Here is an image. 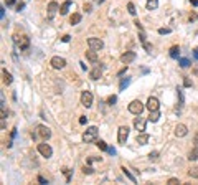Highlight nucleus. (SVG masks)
<instances>
[{"mask_svg": "<svg viewBox=\"0 0 198 185\" xmlns=\"http://www.w3.org/2000/svg\"><path fill=\"white\" fill-rule=\"evenodd\" d=\"M13 43L20 48V50H28V46H30V38L27 35H17L15 33L13 35Z\"/></svg>", "mask_w": 198, "mask_h": 185, "instance_id": "obj_1", "label": "nucleus"}, {"mask_svg": "<svg viewBox=\"0 0 198 185\" xmlns=\"http://www.w3.org/2000/svg\"><path fill=\"white\" fill-rule=\"evenodd\" d=\"M96 137H98V127H96V126H91V127H89L88 131L83 134V141H84L86 144L96 141Z\"/></svg>", "mask_w": 198, "mask_h": 185, "instance_id": "obj_2", "label": "nucleus"}, {"mask_svg": "<svg viewBox=\"0 0 198 185\" xmlns=\"http://www.w3.org/2000/svg\"><path fill=\"white\" fill-rule=\"evenodd\" d=\"M127 137H129V127L127 126H120L119 131H117V141H119L120 146H126Z\"/></svg>", "mask_w": 198, "mask_h": 185, "instance_id": "obj_3", "label": "nucleus"}, {"mask_svg": "<svg viewBox=\"0 0 198 185\" xmlns=\"http://www.w3.org/2000/svg\"><path fill=\"white\" fill-rule=\"evenodd\" d=\"M142 111H144V104H142L139 99H134L131 104H129V112L135 114V116H140Z\"/></svg>", "mask_w": 198, "mask_h": 185, "instance_id": "obj_4", "label": "nucleus"}, {"mask_svg": "<svg viewBox=\"0 0 198 185\" xmlns=\"http://www.w3.org/2000/svg\"><path fill=\"white\" fill-rule=\"evenodd\" d=\"M88 45H89V48H92V50H96V51H99V50H103L104 48V41L101 38H96V36L88 38Z\"/></svg>", "mask_w": 198, "mask_h": 185, "instance_id": "obj_5", "label": "nucleus"}, {"mask_svg": "<svg viewBox=\"0 0 198 185\" xmlns=\"http://www.w3.org/2000/svg\"><path fill=\"white\" fill-rule=\"evenodd\" d=\"M36 135H40L41 139H50L51 137V129L50 127H46V126H38L36 127V134H33V137H36Z\"/></svg>", "mask_w": 198, "mask_h": 185, "instance_id": "obj_6", "label": "nucleus"}, {"mask_svg": "<svg viewBox=\"0 0 198 185\" xmlns=\"http://www.w3.org/2000/svg\"><path fill=\"white\" fill-rule=\"evenodd\" d=\"M50 64L55 68V70H63L64 66H66V60L61 56H53L51 58V61H50Z\"/></svg>", "mask_w": 198, "mask_h": 185, "instance_id": "obj_7", "label": "nucleus"}, {"mask_svg": "<svg viewBox=\"0 0 198 185\" xmlns=\"http://www.w3.org/2000/svg\"><path fill=\"white\" fill-rule=\"evenodd\" d=\"M38 152L41 154L43 157H51V154H53V149L50 147V144H46V142H41V144H38Z\"/></svg>", "mask_w": 198, "mask_h": 185, "instance_id": "obj_8", "label": "nucleus"}, {"mask_svg": "<svg viewBox=\"0 0 198 185\" xmlns=\"http://www.w3.org/2000/svg\"><path fill=\"white\" fill-rule=\"evenodd\" d=\"M81 104L84 107H91L92 106V94H91V91H83L81 92Z\"/></svg>", "mask_w": 198, "mask_h": 185, "instance_id": "obj_9", "label": "nucleus"}, {"mask_svg": "<svg viewBox=\"0 0 198 185\" xmlns=\"http://www.w3.org/2000/svg\"><path fill=\"white\" fill-rule=\"evenodd\" d=\"M56 12H60V5L55 2V0H51L48 4V18L50 20H53V17L56 15Z\"/></svg>", "mask_w": 198, "mask_h": 185, "instance_id": "obj_10", "label": "nucleus"}, {"mask_svg": "<svg viewBox=\"0 0 198 185\" xmlns=\"http://www.w3.org/2000/svg\"><path fill=\"white\" fill-rule=\"evenodd\" d=\"M145 106H147V109H148V111H159L160 103H159V99H157V98L150 96V98L147 99V104H145Z\"/></svg>", "mask_w": 198, "mask_h": 185, "instance_id": "obj_11", "label": "nucleus"}, {"mask_svg": "<svg viewBox=\"0 0 198 185\" xmlns=\"http://www.w3.org/2000/svg\"><path fill=\"white\" fill-rule=\"evenodd\" d=\"M135 56H137L135 51H126V53L120 56V61H122L124 64H129V63H132V61L135 60Z\"/></svg>", "mask_w": 198, "mask_h": 185, "instance_id": "obj_12", "label": "nucleus"}, {"mask_svg": "<svg viewBox=\"0 0 198 185\" xmlns=\"http://www.w3.org/2000/svg\"><path fill=\"white\" fill-rule=\"evenodd\" d=\"M145 124H147V119H145V118H135L134 119V127L137 129L139 132H144L145 131Z\"/></svg>", "mask_w": 198, "mask_h": 185, "instance_id": "obj_13", "label": "nucleus"}, {"mask_svg": "<svg viewBox=\"0 0 198 185\" xmlns=\"http://www.w3.org/2000/svg\"><path fill=\"white\" fill-rule=\"evenodd\" d=\"M187 134H188V127L185 124H178L177 127H175V135H177V137H185Z\"/></svg>", "mask_w": 198, "mask_h": 185, "instance_id": "obj_14", "label": "nucleus"}, {"mask_svg": "<svg viewBox=\"0 0 198 185\" xmlns=\"http://www.w3.org/2000/svg\"><path fill=\"white\" fill-rule=\"evenodd\" d=\"M101 76H103V66H96L94 70L89 73V78L94 79V81H96V79H99Z\"/></svg>", "mask_w": 198, "mask_h": 185, "instance_id": "obj_15", "label": "nucleus"}, {"mask_svg": "<svg viewBox=\"0 0 198 185\" xmlns=\"http://www.w3.org/2000/svg\"><path fill=\"white\" fill-rule=\"evenodd\" d=\"M148 134H145V132H139L137 134V139H135V141H137V144H140V146H145V144L148 142Z\"/></svg>", "mask_w": 198, "mask_h": 185, "instance_id": "obj_16", "label": "nucleus"}, {"mask_svg": "<svg viewBox=\"0 0 198 185\" xmlns=\"http://www.w3.org/2000/svg\"><path fill=\"white\" fill-rule=\"evenodd\" d=\"M86 58H88L91 63H98V53H96V50L89 48V51H86Z\"/></svg>", "mask_w": 198, "mask_h": 185, "instance_id": "obj_17", "label": "nucleus"}, {"mask_svg": "<svg viewBox=\"0 0 198 185\" xmlns=\"http://www.w3.org/2000/svg\"><path fill=\"white\" fill-rule=\"evenodd\" d=\"M168 55H170V58H175V60H177L178 56H180V46H172V48H170V51H168Z\"/></svg>", "mask_w": 198, "mask_h": 185, "instance_id": "obj_18", "label": "nucleus"}, {"mask_svg": "<svg viewBox=\"0 0 198 185\" xmlns=\"http://www.w3.org/2000/svg\"><path fill=\"white\" fill-rule=\"evenodd\" d=\"M69 7H71V0H66V2H63V5L60 7V13H61V15H66L68 10H69Z\"/></svg>", "mask_w": 198, "mask_h": 185, "instance_id": "obj_19", "label": "nucleus"}, {"mask_svg": "<svg viewBox=\"0 0 198 185\" xmlns=\"http://www.w3.org/2000/svg\"><path fill=\"white\" fill-rule=\"evenodd\" d=\"M2 76H4V83H5V84H7V86H8V84H12L13 78H12V75L7 71V70H4V71H2Z\"/></svg>", "mask_w": 198, "mask_h": 185, "instance_id": "obj_20", "label": "nucleus"}, {"mask_svg": "<svg viewBox=\"0 0 198 185\" xmlns=\"http://www.w3.org/2000/svg\"><path fill=\"white\" fill-rule=\"evenodd\" d=\"M81 13H73V15H71V18H69V23H71V25H78V23H79V21H81Z\"/></svg>", "mask_w": 198, "mask_h": 185, "instance_id": "obj_21", "label": "nucleus"}, {"mask_svg": "<svg viewBox=\"0 0 198 185\" xmlns=\"http://www.w3.org/2000/svg\"><path fill=\"white\" fill-rule=\"evenodd\" d=\"M129 84H131V78H127V76H126V78L120 79V83H119V89H120V91H124V89L127 88Z\"/></svg>", "mask_w": 198, "mask_h": 185, "instance_id": "obj_22", "label": "nucleus"}, {"mask_svg": "<svg viewBox=\"0 0 198 185\" xmlns=\"http://www.w3.org/2000/svg\"><path fill=\"white\" fill-rule=\"evenodd\" d=\"M120 170H122V174H124V175H126V177H127V178H129V180H131V182H132V184H137V180H135V177H134V175H132V174H131V172H129V169H126V167H122V169H120Z\"/></svg>", "mask_w": 198, "mask_h": 185, "instance_id": "obj_23", "label": "nucleus"}, {"mask_svg": "<svg viewBox=\"0 0 198 185\" xmlns=\"http://www.w3.org/2000/svg\"><path fill=\"white\" fill-rule=\"evenodd\" d=\"M147 10H155L157 7H159V0H147Z\"/></svg>", "mask_w": 198, "mask_h": 185, "instance_id": "obj_24", "label": "nucleus"}, {"mask_svg": "<svg viewBox=\"0 0 198 185\" xmlns=\"http://www.w3.org/2000/svg\"><path fill=\"white\" fill-rule=\"evenodd\" d=\"M160 118V112L159 111H150V116H148V121L150 122H157Z\"/></svg>", "mask_w": 198, "mask_h": 185, "instance_id": "obj_25", "label": "nucleus"}, {"mask_svg": "<svg viewBox=\"0 0 198 185\" xmlns=\"http://www.w3.org/2000/svg\"><path fill=\"white\" fill-rule=\"evenodd\" d=\"M188 160H198V146H195V149L188 154Z\"/></svg>", "mask_w": 198, "mask_h": 185, "instance_id": "obj_26", "label": "nucleus"}, {"mask_svg": "<svg viewBox=\"0 0 198 185\" xmlns=\"http://www.w3.org/2000/svg\"><path fill=\"white\" fill-rule=\"evenodd\" d=\"M178 64H180L182 68H188L190 66V60H188V58H180V60H178Z\"/></svg>", "mask_w": 198, "mask_h": 185, "instance_id": "obj_27", "label": "nucleus"}, {"mask_svg": "<svg viewBox=\"0 0 198 185\" xmlns=\"http://www.w3.org/2000/svg\"><path fill=\"white\" fill-rule=\"evenodd\" d=\"M188 175L193 178H198V167H191L190 170H188Z\"/></svg>", "mask_w": 198, "mask_h": 185, "instance_id": "obj_28", "label": "nucleus"}, {"mask_svg": "<svg viewBox=\"0 0 198 185\" xmlns=\"http://www.w3.org/2000/svg\"><path fill=\"white\" fill-rule=\"evenodd\" d=\"M96 146H98L101 150H107V149H109V147H107V144L104 142V141H98V142H96Z\"/></svg>", "mask_w": 198, "mask_h": 185, "instance_id": "obj_29", "label": "nucleus"}, {"mask_svg": "<svg viewBox=\"0 0 198 185\" xmlns=\"http://www.w3.org/2000/svg\"><path fill=\"white\" fill-rule=\"evenodd\" d=\"M127 10H129V13H131V15H135V13H137V12H135L134 4H127Z\"/></svg>", "mask_w": 198, "mask_h": 185, "instance_id": "obj_30", "label": "nucleus"}, {"mask_svg": "<svg viewBox=\"0 0 198 185\" xmlns=\"http://www.w3.org/2000/svg\"><path fill=\"white\" fill-rule=\"evenodd\" d=\"M148 159H150V160H157V159H159V152H155V150L150 152V154H148Z\"/></svg>", "mask_w": 198, "mask_h": 185, "instance_id": "obj_31", "label": "nucleus"}, {"mask_svg": "<svg viewBox=\"0 0 198 185\" xmlns=\"http://www.w3.org/2000/svg\"><path fill=\"white\" fill-rule=\"evenodd\" d=\"M142 45H144V48H145V51H147V53H152V45H150V43H142Z\"/></svg>", "mask_w": 198, "mask_h": 185, "instance_id": "obj_32", "label": "nucleus"}, {"mask_svg": "<svg viewBox=\"0 0 198 185\" xmlns=\"http://www.w3.org/2000/svg\"><path fill=\"white\" fill-rule=\"evenodd\" d=\"M83 172H84L86 175H91V174H94V169H92V167H84V169H83Z\"/></svg>", "mask_w": 198, "mask_h": 185, "instance_id": "obj_33", "label": "nucleus"}, {"mask_svg": "<svg viewBox=\"0 0 198 185\" xmlns=\"http://www.w3.org/2000/svg\"><path fill=\"white\" fill-rule=\"evenodd\" d=\"M116 101H117V98H116V96H109V98H107V104H109V106H112V104L116 103Z\"/></svg>", "mask_w": 198, "mask_h": 185, "instance_id": "obj_34", "label": "nucleus"}, {"mask_svg": "<svg viewBox=\"0 0 198 185\" xmlns=\"http://www.w3.org/2000/svg\"><path fill=\"white\" fill-rule=\"evenodd\" d=\"M167 184H168V185H177V184H180V180H178V178H170Z\"/></svg>", "mask_w": 198, "mask_h": 185, "instance_id": "obj_35", "label": "nucleus"}, {"mask_svg": "<svg viewBox=\"0 0 198 185\" xmlns=\"http://www.w3.org/2000/svg\"><path fill=\"white\" fill-rule=\"evenodd\" d=\"M88 162L91 164V162H101V157H89Z\"/></svg>", "mask_w": 198, "mask_h": 185, "instance_id": "obj_36", "label": "nucleus"}, {"mask_svg": "<svg viewBox=\"0 0 198 185\" xmlns=\"http://www.w3.org/2000/svg\"><path fill=\"white\" fill-rule=\"evenodd\" d=\"M159 33L160 35H167V33H170V28H159Z\"/></svg>", "mask_w": 198, "mask_h": 185, "instance_id": "obj_37", "label": "nucleus"}, {"mask_svg": "<svg viewBox=\"0 0 198 185\" xmlns=\"http://www.w3.org/2000/svg\"><path fill=\"white\" fill-rule=\"evenodd\" d=\"M91 4H84V12H86V13H89V12H91Z\"/></svg>", "mask_w": 198, "mask_h": 185, "instance_id": "obj_38", "label": "nucleus"}, {"mask_svg": "<svg viewBox=\"0 0 198 185\" xmlns=\"http://www.w3.org/2000/svg\"><path fill=\"white\" fill-rule=\"evenodd\" d=\"M86 122H88V118H86V116H81V118H79V124H86Z\"/></svg>", "mask_w": 198, "mask_h": 185, "instance_id": "obj_39", "label": "nucleus"}, {"mask_svg": "<svg viewBox=\"0 0 198 185\" xmlns=\"http://www.w3.org/2000/svg\"><path fill=\"white\" fill-rule=\"evenodd\" d=\"M38 182L40 184H48V180H46L45 177H41V175H38Z\"/></svg>", "mask_w": 198, "mask_h": 185, "instance_id": "obj_40", "label": "nucleus"}, {"mask_svg": "<svg viewBox=\"0 0 198 185\" xmlns=\"http://www.w3.org/2000/svg\"><path fill=\"white\" fill-rule=\"evenodd\" d=\"M126 71H127V64H126V66H124L122 70H120V71L117 73V75H119V76H122V75H126Z\"/></svg>", "mask_w": 198, "mask_h": 185, "instance_id": "obj_41", "label": "nucleus"}, {"mask_svg": "<svg viewBox=\"0 0 198 185\" xmlns=\"http://www.w3.org/2000/svg\"><path fill=\"white\" fill-rule=\"evenodd\" d=\"M69 40H71V36H69V35H64L63 38H61V41H63V43H68Z\"/></svg>", "mask_w": 198, "mask_h": 185, "instance_id": "obj_42", "label": "nucleus"}, {"mask_svg": "<svg viewBox=\"0 0 198 185\" xmlns=\"http://www.w3.org/2000/svg\"><path fill=\"white\" fill-rule=\"evenodd\" d=\"M183 84H185V86H187V88H190V86H191V81H190V79H188V78H185V81H183Z\"/></svg>", "mask_w": 198, "mask_h": 185, "instance_id": "obj_43", "label": "nucleus"}, {"mask_svg": "<svg viewBox=\"0 0 198 185\" xmlns=\"http://www.w3.org/2000/svg\"><path fill=\"white\" fill-rule=\"evenodd\" d=\"M107 152H109L111 155H116V149H114V147H109V149H107Z\"/></svg>", "mask_w": 198, "mask_h": 185, "instance_id": "obj_44", "label": "nucleus"}, {"mask_svg": "<svg viewBox=\"0 0 198 185\" xmlns=\"http://www.w3.org/2000/svg\"><path fill=\"white\" fill-rule=\"evenodd\" d=\"M23 8H25V4H18V5H17V12L23 10Z\"/></svg>", "mask_w": 198, "mask_h": 185, "instance_id": "obj_45", "label": "nucleus"}, {"mask_svg": "<svg viewBox=\"0 0 198 185\" xmlns=\"http://www.w3.org/2000/svg\"><path fill=\"white\" fill-rule=\"evenodd\" d=\"M193 56H195V60H198V48H195V50H193Z\"/></svg>", "mask_w": 198, "mask_h": 185, "instance_id": "obj_46", "label": "nucleus"}, {"mask_svg": "<svg viewBox=\"0 0 198 185\" xmlns=\"http://www.w3.org/2000/svg\"><path fill=\"white\" fill-rule=\"evenodd\" d=\"M7 5H8V7H12V5H15V0H7Z\"/></svg>", "mask_w": 198, "mask_h": 185, "instance_id": "obj_47", "label": "nucleus"}, {"mask_svg": "<svg viewBox=\"0 0 198 185\" xmlns=\"http://www.w3.org/2000/svg\"><path fill=\"white\" fill-rule=\"evenodd\" d=\"M191 2V5H193V7H198V0H190Z\"/></svg>", "mask_w": 198, "mask_h": 185, "instance_id": "obj_48", "label": "nucleus"}, {"mask_svg": "<svg viewBox=\"0 0 198 185\" xmlns=\"http://www.w3.org/2000/svg\"><path fill=\"white\" fill-rule=\"evenodd\" d=\"M4 15H5V10H4V7H2V8H0V17L4 18Z\"/></svg>", "mask_w": 198, "mask_h": 185, "instance_id": "obj_49", "label": "nucleus"}, {"mask_svg": "<svg viewBox=\"0 0 198 185\" xmlns=\"http://www.w3.org/2000/svg\"><path fill=\"white\" fill-rule=\"evenodd\" d=\"M195 146H198V132L195 134Z\"/></svg>", "mask_w": 198, "mask_h": 185, "instance_id": "obj_50", "label": "nucleus"}]
</instances>
